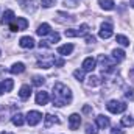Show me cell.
Returning a JSON list of instances; mask_svg holds the SVG:
<instances>
[{
  "label": "cell",
  "mask_w": 134,
  "mask_h": 134,
  "mask_svg": "<svg viewBox=\"0 0 134 134\" xmlns=\"http://www.w3.org/2000/svg\"><path fill=\"white\" fill-rule=\"evenodd\" d=\"M52 101L58 108L66 106V104H69L72 101V91L63 83H55L53 94H52Z\"/></svg>",
  "instance_id": "obj_1"
},
{
  "label": "cell",
  "mask_w": 134,
  "mask_h": 134,
  "mask_svg": "<svg viewBox=\"0 0 134 134\" xmlns=\"http://www.w3.org/2000/svg\"><path fill=\"white\" fill-rule=\"evenodd\" d=\"M106 108H108V111L112 112V114H122V112L126 111V104L122 103V101H117V100H111L106 104Z\"/></svg>",
  "instance_id": "obj_2"
},
{
  "label": "cell",
  "mask_w": 134,
  "mask_h": 134,
  "mask_svg": "<svg viewBox=\"0 0 134 134\" xmlns=\"http://www.w3.org/2000/svg\"><path fill=\"white\" fill-rule=\"evenodd\" d=\"M98 63H100V67L101 70H103V73H111V72H114V63L108 58V56H104V55H101L100 58H98Z\"/></svg>",
  "instance_id": "obj_3"
},
{
  "label": "cell",
  "mask_w": 134,
  "mask_h": 134,
  "mask_svg": "<svg viewBox=\"0 0 134 134\" xmlns=\"http://www.w3.org/2000/svg\"><path fill=\"white\" fill-rule=\"evenodd\" d=\"M112 34H114L112 25H111L109 22H103L101 27H100V31H98V36H100L101 39H109Z\"/></svg>",
  "instance_id": "obj_4"
},
{
  "label": "cell",
  "mask_w": 134,
  "mask_h": 134,
  "mask_svg": "<svg viewBox=\"0 0 134 134\" xmlns=\"http://www.w3.org/2000/svg\"><path fill=\"white\" fill-rule=\"evenodd\" d=\"M41 120H42V114H41L39 111H30V112L27 114V122H28L30 126L37 125Z\"/></svg>",
  "instance_id": "obj_5"
},
{
  "label": "cell",
  "mask_w": 134,
  "mask_h": 134,
  "mask_svg": "<svg viewBox=\"0 0 134 134\" xmlns=\"http://www.w3.org/2000/svg\"><path fill=\"white\" fill-rule=\"evenodd\" d=\"M80 125H81V117H80V114H72V115L69 117V126H70V130L76 131V130L80 128Z\"/></svg>",
  "instance_id": "obj_6"
},
{
  "label": "cell",
  "mask_w": 134,
  "mask_h": 134,
  "mask_svg": "<svg viewBox=\"0 0 134 134\" xmlns=\"http://www.w3.org/2000/svg\"><path fill=\"white\" fill-rule=\"evenodd\" d=\"M95 66H97V61H95V58H92V56L86 58V59L83 61V64H81V67H83L84 72H92V70L95 69Z\"/></svg>",
  "instance_id": "obj_7"
},
{
  "label": "cell",
  "mask_w": 134,
  "mask_h": 134,
  "mask_svg": "<svg viewBox=\"0 0 134 134\" xmlns=\"http://www.w3.org/2000/svg\"><path fill=\"white\" fill-rule=\"evenodd\" d=\"M59 123H61V120L58 119V115L47 114V115L44 117V125H45V128H50V126H53V125H59Z\"/></svg>",
  "instance_id": "obj_8"
},
{
  "label": "cell",
  "mask_w": 134,
  "mask_h": 134,
  "mask_svg": "<svg viewBox=\"0 0 134 134\" xmlns=\"http://www.w3.org/2000/svg\"><path fill=\"white\" fill-rule=\"evenodd\" d=\"M19 45H20L22 48H33L36 44H34V39L31 36H24V37H20Z\"/></svg>",
  "instance_id": "obj_9"
},
{
  "label": "cell",
  "mask_w": 134,
  "mask_h": 134,
  "mask_svg": "<svg viewBox=\"0 0 134 134\" xmlns=\"http://www.w3.org/2000/svg\"><path fill=\"white\" fill-rule=\"evenodd\" d=\"M50 100V95H48V92H45V91H41V92H37L36 94V103L37 104H41V106H44V104H47Z\"/></svg>",
  "instance_id": "obj_10"
},
{
  "label": "cell",
  "mask_w": 134,
  "mask_h": 134,
  "mask_svg": "<svg viewBox=\"0 0 134 134\" xmlns=\"http://www.w3.org/2000/svg\"><path fill=\"white\" fill-rule=\"evenodd\" d=\"M95 123H97V126L100 128V130H104V128H108L109 126V119L106 117V115H103V114H100V115H97L95 117Z\"/></svg>",
  "instance_id": "obj_11"
},
{
  "label": "cell",
  "mask_w": 134,
  "mask_h": 134,
  "mask_svg": "<svg viewBox=\"0 0 134 134\" xmlns=\"http://www.w3.org/2000/svg\"><path fill=\"white\" fill-rule=\"evenodd\" d=\"M16 17H14V11H11V9H6L5 13H3V16H2V24L3 25H8V24H11L13 20H14Z\"/></svg>",
  "instance_id": "obj_12"
},
{
  "label": "cell",
  "mask_w": 134,
  "mask_h": 134,
  "mask_svg": "<svg viewBox=\"0 0 134 134\" xmlns=\"http://www.w3.org/2000/svg\"><path fill=\"white\" fill-rule=\"evenodd\" d=\"M30 95H31V87H30L28 84H24V86L20 87V91H19V97H20V100H28Z\"/></svg>",
  "instance_id": "obj_13"
},
{
  "label": "cell",
  "mask_w": 134,
  "mask_h": 134,
  "mask_svg": "<svg viewBox=\"0 0 134 134\" xmlns=\"http://www.w3.org/2000/svg\"><path fill=\"white\" fill-rule=\"evenodd\" d=\"M36 33L39 34L41 37H44V36H47V34L52 33V28H50V25H48V24H41V25L37 27Z\"/></svg>",
  "instance_id": "obj_14"
},
{
  "label": "cell",
  "mask_w": 134,
  "mask_h": 134,
  "mask_svg": "<svg viewBox=\"0 0 134 134\" xmlns=\"http://www.w3.org/2000/svg\"><path fill=\"white\" fill-rule=\"evenodd\" d=\"M112 59H114V63H122L125 59V52L120 48H114L112 50Z\"/></svg>",
  "instance_id": "obj_15"
},
{
  "label": "cell",
  "mask_w": 134,
  "mask_h": 134,
  "mask_svg": "<svg viewBox=\"0 0 134 134\" xmlns=\"http://www.w3.org/2000/svg\"><path fill=\"white\" fill-rule=\"evenodd\" d=\"M25 70V64L24 63H14L11 69H9V72L13 73V75H19V73H22Z\"/></svg>",
  "instance_id": "obj_16"
},
{
  "label": "cell",
  "mask_w": 134,
  "mask_h": 134,
  "mask_svg": "<svg viewBox=\"0 0 134 134\" xmlns=\"http://www.w3.org/2000/svg\"><path fill=\"white\" fill-rule=\"evenodd\" d=\"M72 52H73V45H72V44H64V45L58 47V53H59V55H63V56L70 55Z\"/></svg>",
  "instance_id": "obj_17"
},
{
  "label": "cell",
  "mask_w": 134,
  "mask_h": 134,
  "mask_svg": "<svg viewBox=\"0 0 134 134\" xmlns=\"http://www.w3.org/2000/svg\"><path fill=\"white\" fill-rule=\"evenodd\" d=\"M101 83V78L100 76H95V75H91L89 78H87V86L89 87H97V86H100Z\"/></svg>",
  "instance_id": "obj_18"
},
{
  "label": "cell",
  "mask_w": 134,
  "mask_h": 134,
  "mask_svg": "<svg viewBox=\"0 0 134 134\" xmlns=\"http://www.w3.org/2000/svg\"><path fill=\"white\" fill-rule=\"evenodd\" d=\"M11 122H13L16 126H22V125L25 123V117H24L20 112H17V114H14V115L11 117Z\"/></svg>",
  "instance_id": "obj_19"
},
{
  "label": "cell",
  "mask_w": 134,
  "mask_h": 134,
  "mask_svg": "<svg viewBox=\"0 0 134 134\" xmlns=\"http://www.w3.org/2000/svg\"><path fill=\"white\" fill-rule=\"evenodd\" d=\"M98 5H100L103 9H106V11H111V9H114V6H115L114 0H98Z\"/></svg>",
  "instance_id": "obj_20"
},
{
  "label": "cell",
  "mask_w": 134,
  "mask_h": 134,
  "mask_svg": "<svg viewBox=\"0 0 134 134\" xmlns=\"http://www.w3.org/2000/svg\"><path fill=\"white\" fill-rule=\"evenodd\" d=\"M14 22H16V25H17L19 31H22V30H27V27H28V20H27V19H24V17H17Z\"/></svg>",
  "instance_id": "obj_21"
},
{
  "label": "cell",
  "mask_w": 134,
  "mask_h": 134,
  "mask_svg": "<svg viewBox=\"0 0 134 134\" xmlns=\"http://www.w3.org/2000/svg\"><path fill=\"white\" fill-rule=\"evenodd\" d=\"M134 125V119L131 115H125V117H122V126H126V128H130V126H133Z\"/></svg>",
  "instance_id": "obj_22"
},
{
  "label": "cell",
  "mask_w": 134,
  "mask_h": 134,
  "mask_svg": "<svg viewBox=\"0 0 134 134\" xmlns=\"http://www.w3.org/2000/svg\"><path fill=\"white\" fill-rule=\"evenodd\" d=\"M115 39H117V42H119L122 47H128V45H130V39H128L126 36H123V34H117Z\"/></svg>",
  "instance_id": "obj_23"
},
{
  "label": "cell",
  "mask_w": 134,
  "mask_h": 134,
  "mask_svg": "<svg viewBox=\"0 0 134 134\" xmlns=\"http://www.w3.org/2000/svg\"><path fill=\"white\" fill-rule=\"evenodd\" d=\"M2 86H3V92H11L14 83H13V80H5V81L2 83Z\"/></svg>",
  "instance_id": "obj_24"
},
{
  "label": "cell",
  "mask_w": 134,
  "mask_h": 134,
  "mask_svg": "<svg viewBox=\"0 0 134 134\" xmlns=\"http://www.w3.org/2000/svg\"><path fill=\"white\" fill-rule=\"evenodd\" d=\"M76 33H78V36H83V34H87L89 33V25L87 24H83L78 30H76Z\"/></svg>",
  "instance_id": "obj_25"
},
{
  "label": "cell",
  "mask_w": 134,
  "mask_h": 134,
  "mask_svg": "<svg viewBox=\"0 0 134 134\" xmlns=\"http://www.w3.org/2000/svg\"><path fill=\"white\" fill-rule=\"evenodd\" d=\"M73 76H75L78 81H84V70H78V69H76V70L73 72Z\"/></svg>",
  "instance_id": "obj_26"
},
{
  "label": "cell",
  "mask_w": 134,
  "mask_h": 134,
  "mask_svg": "<svg viewBox=\"0 0 134 134\" xmlns=\"http://www.w3.org/2000/svg\"><path fill=\"white\" fill-rule=\"evenodd\" d=\"M97 128L94 126V125H91V123H87L86 125V134H97Z\"/></svg>",
  "instance_id": "obj_27"
},
{
  "label": "cell",
  "mask_w": 134,
  "mask_h": 134,
  "mask_svg": "<svg viewBox=\"0 0 134 134\" xmlns=\"http://www.w3.org/2000/svg\"><path fill=\"white\" fill-rule=\"evenodd\" d=\"M45 83V78H42V76H34L33 78V84L34 86H42Z\"/></svg>",
  "instance_id": "obj_28"
},
{
  "label": "cell",
  "mask_w": 134,
  "mask_h": 134,
  "mask_svg": "<svg viewBox=\"0 0 134 134\" xmlns=\"http://www.w3.org/2000/svg\"><path fill=\"white\" fill-rule=\"evenodd\" d=\"M64 34H66L67 37H76V36H78V33H76V30H75V28H69V30H66Z\"/></svg>",
  "instance_id": "obj_29"
},
{
  "label": "cell",
  "mask_w": 134,
  "mask_h": 134,
  "mask_svg": "<svg viewBox=\"0 0 134 134\" xmlns=\"http://www.w3.org/2000/svg\"><path fill=\"white\" fill-rule=\"evenodd\" d=\"M48 44H56V42H59V34L58 33H52L50 36V41H47Z\"/></svg>",
  "instance_id": "obj_30"
},
{
  "label": "cell",
  "mask_w": 134,
  "mask_h": 134,
  "mask_svg": "<svg viewBox=\"0 0 134 134\" xmlns=\"http://www.w3.org/2000/svg\"><path fill=\"white\" fill-rule=\"evenodd\" d=\"M41 3H42V6H44V8H50V6H53V5H55V2H53V0H41Z\"/></svg>",
  "instance_id": "obj_31"
},
{
  "label": "cell",
  "mask_w": 134,
  "mask_h": 134,
  "mask_svg": "<svg viewBox=\"0 0 134 134\" xmlns=\"http://www.w3.org/2000/svg\"><path fill=\"white\" fill-rule=\"evenodd\" d=\"M125 95H126V98H131V100H134V89H128Z\"/></svg>",
  "instance_id": "obj_32"
},
{
  "label": "cell",
  "mask_w": 134,
  "mask_h": 134,
  "mask_svg": "<svg viewBox=\"0 0 134 134\" xmlns=\"http://www.w3.org/2000/svg\"><path fill=\"white\" fill-rule=\"evenodd\" d=\"M64 5H66V6H70V8H73V6H76V0H66Z\"/></svg>",
  "instance_id": "obj_33"
},
{
  "label": "cell",
  "mask_w": 134,
  "mask_h": 134,
  "mask_svg": "<svg viewBox=\"0 0 134 134\" xmlns=\"http://www.w3.org/2000/svg\"><path fill=\"white\" fill-rule=\"evenodd\" d=\"M111 134H125V131H122L120 128H117V126H115V128H112V130H111Z\"/></svg>",
  "instance_id": "obj_34"
},
{
  "label": "cell",
  "mask_w": 134,
  "mask_h": 134,
  "mask_svg": "<svg viewBox=\"0 0 134 134\" xmlns=\"http://www.w3.org/2000/svg\"><path fill=\"white\" fill-rule=\"evenodd\" d=\"M86 42L87 44H94L95 42V37L94 36H86Z\"/></svg>",
  "instance_id": "obj_35"
},
{
  "label": "cell",
  "mask_w": 134,
  "mask_h": 134,
  "mask_svg": "<svg viewBox=\"0 0 134 134\" xmlns=\"http://www.w3.org/2000/svg\"><path fill=\"white\" fill-rule=\"evenodd\" d=\"M128 75H130L131 83H134V67H133V69H130V73H128Z\"/></svg>",
  "instance_id": "obj_36"
},
{
  "label": "cell",
  "mask_w": 134,
  "mask_h": 134,
  "mask_svg": "<svg viewBox=\"0 0 134 134\" xmlns=\"http://www.w3.org/2000/svg\"><path fill=\"white\" fill-rule=\"evenodd\" d=\"M83 112H86V114L91 112V108H89V106H84V108H83Z\"/></svg>",
  "instance_id": "obj_37"
},
{
  "label": "cell",
  "mask_w": 134,
  "mask_h": 134,
  "mask_svg": "<svg viewBox=\"0 0 134 134\" xmlns=\"http://www.w3.org/2000/svg\"><path fill=\"white\" fill-rule=\"evenodd\" d=\"M3 94V86H2V83H0V95Z\"/></svg>",
  "instance_id": "obj_38"
},
{
  "label": "cell",
  "mask_w": 134,
  "mask_h": 134,
  "mask_svg": "<svg viewBox=\"0 0 134 134\" xmlns=\"http://www.w3.org/2000/svg\"><path fill=\"white\" fill-rule=\"evenodd\" d=\"M130 5H131V6L134 8V0H130Z\"/></svg>",
  "instance_id": "obj_39"
},
{
  "label": "cell",
  "mask_w": 134,
  "mask_h": 134,
  "mask_svg": "<svg viewBox=\"0 0 134 134\" xmlns=\"http://www.w3.org/2000/svg\"><path fill=\"white\" fill-rule=\"evenodd\" d=\"M2 134H13V133H8V131H3Z\"/></svg>",
  "instance_id": "obj_40"
}]
</instances>
